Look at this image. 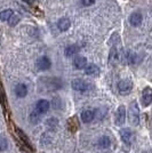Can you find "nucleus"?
<instances>
[{
    "label": "nucleus",
    "mask_w": 152,
    "mask_h": 153,
    "mask_svg": "<svg viewBox=\"0 0 152 153\" xmlns=\"http://www.w3.org/2000/svg\"><path fill=\"white\" fill-rule=\"evenodd\" d=\"M129 121L134 126L139 123V110L136 102H133L129 106Z\"/></svg>",
    "instance_id": "1"
},
{
    "label": "nucleus",
    "mask_w": 152,
    "mask_h": 153,
    "mask_svg": "<svg viewBox=\"0 0 152 153\" xmlns=\"http://www.w3.org/2000/svg\"><path fill=\"white\" fill-rule=\"evenodd\" d=\"M132 88H133V83L129 80H121L118 82V90L121 95H127L132 91Z\"/></svg>",
    "instance_id": "2"
},
{
    "label": "nucleus",
    "mask_w": 152,
    "mask_h": 153,
    "mask_svg": "<svg viewBox=\"0 0 152 153\" xmlns=\"http://www.w3.org/2000/svg\"><path fill=\"white\" fill-rule=\"evenodd\" d=\"M71 86L77 91H86V90L89 89V83L86 82L83 79H75V80H72Z\"/></svg>",
    "instance_id": "3"
},
{
    "label": "nucleus",
    "mask_w": 152,
    "mask_h": 153,
    "mask_svg": "<svg viewBox=\"0 0 152 153\" xmlns=\"http://www.w3.org/2000/svg\"><path fill=\"white\" fill-rule=\"evenodd\" d=\"M120 137L122 142L127 144V145H130L134 140V134L133 131L129 129V128H124L120 130Z\"/></svg>",
    "instance_id": "4"
},
{
    "label": "nucleus",
    "mask_w": 152,
    "mask_h": 153,
    "mask_svg": "<svg viewBox=\"0 0 152 153\" xmlns=\"http://www.w3.org/2000/svg\"><path fill=\"white\" fill-rule=\"evenodd\" d=\"M36 65H37L38 70L46 71V70H48V69H51V59L47 57V56H41V57H39L38 59H37Z\"/></svg>",
    "instance_id": "5"
},
{
    "label": "nucleus",
    "mask_w": 152,
    "mask_h": 153,
    "mask_svg": "<svg viewBox=\"0 0 152 153\" xmlns=\"http://www.w3.org/2000/svg\"><path fill=\"white\" fill-rule=\"evenodd\" d=\"M125 120H126V108L124 105H120L115 112V123L120 126V125H124Z\"/></svg>",
    "instance_id": "6"
},
{
    "label": "nucleus",
    "mask_w": 152,
    "mask_h": 153,
    "mask_svg": "<svg viewBox=\"0 0 152 153\" xmlns=\"http://www.w3.org/2000/svg\"><path fill=\"white\" fill-rule=\"evenodd\" d=\"M152 103V89L150 87H145L142 91V104L144 106H149Z\"/></svg>",
    "instance_id": "7"
},
{
    "label": "nucleus",
    "mask_w": 152,
    "mask_h": 153,
    "mask_svg": "<svg viewBox=\"0 0 152 153\" xmlns=\"http://www.w3.org/2000/svg\"><path fill=\"white\" fill-rule=\"evenodd\" d=\"M120 59H121L120 53L118 51L117 47H115V46H113V47L111 48L110 53H109V63L112 64V65H114V64L118 63Z\"/></svg>",
    "instance_id": "8"
},
{
    "label": "nucleus",
    "mask_w": 152,
    "mask_h": 153,
    "mask_svg": "<svg viewBox=\"0 0 152 153\" xmlns=\"http://www.w3.org/2000/svg\"><path fill=\"white\" fill-rule=\"evenodd\" d=\"M49 106H51V104L48 101H46V100H40L38 101L37 103V105H36V111L40 113V114H42V113H46L48 110H49Z\"/></svg>",
    "instance_id": "9"
},
{
    "label": "nucleus",
    "mask_w": 152,
    "mask_h": 153,
    "mask_svg": "<svg viewBox=\"0 0 152 153\" xmlns=\"http://www.w3.org/2000/svg\"><path fill=\"white\" fill-rule=\"evenodd\" d=\"M100 68L95 65V64H89L86 66V69H85V73L87 74V76H96L100 74Z\"/></svg>",
    "instance_id": "10"
},
{
    "label": "nucleus",
    "mask_w": 152,
    "mask_h": 153,
    "mask_svg": "<svg viewBox=\"0 0 152 153\" xmlns=\"http://www.w3.org/2000/svg\"><path fill=\"white\" fill-rule=\"evenodd\" d=\"M70 26H71V22L66 17H62L57 22V27H58L60 31H68L70 29Z\"/></svg>",
    "instance_id": "11"
},
{
    "label": "nucleus",
    "mask_w": 152,
    "mask_h": 153,
    "mask_svg": "<svg viewBox=\"0 0 152 153\" xmlns=\"http://www.w3.org/2000/svg\"><path fill=\"white\" fill-rule=\"evenodd\" d=\"M142 14L139 13V12H136V13H133L130 15V17H129V23L132 24L133 26H139L141 23H142Z\"/></svg>",
    "instance_id": "12"
},
{
    "label": "nucleus",
    "mask_w": 152,
    "mask_h": 153,
    "mask_svg": "<svg viewBox=\"0 0 152 153\" xmlns=\"http://www.w3.org/2000/svg\"><path fill=\"white\" fill-rule=\"evenodd\" d=\"M95 118V113L94 111H90V110H85L83 113H81V120H83L85 123H89L94 120Z\"/></svg>",
    "instance_id": "13"
},
{
    "label": "nucleus",
    "mask_w": 152,
    "mask_h": 153,
    "mask_svg": "<svg viewBox=\"0 0 152 153\" xmlns=\"http://www.w3.org/2000/svg\"><path fill=\"white\" fill-rule=\"evenodd\" d=\"M15 94L17 97L19 98H23V97H25L26 94H28V88H26V86L24 83H19L16 87H15Z\"/></svg>",
    "instance_id": "14"
},
{
    "label": "nucleus",
    "mask_w": 152,
    "mask_h": 153,
    "mask_svg": "<svg viewBox=\"0 0 152 153\" xmlns=\"http://www.w3.org/2000/svg\"><path fill=\"white\" fill-rule=\"evenodd\" d=\"M73 63H75V66H76L77 69L81 70V69H86V66H87V59H86V57H83V56H76Z\"/></svg>",
    "instance_id": "15"
},
{
    "label": "nucleus",
    "mask_w": 152,
    "mask_h": 153,
    "mask_svg": "<svg viewBox=\"0 0 152 153\" xmlns=\"http://www.w3.org/2000/svg\"><path fill=\"white\" fill-rule=\"evenodd\" d=\"M79 51V47L77 45H71V46H68L66 48H65V56L66 57H72V56H75L77 53Z\"/></svg>",
    "instance_id": "16"
},
{
    "label": "nucleus",
    "mask_w": 152,
    "mask_h": 153,
    "mask_svg": "<svg viewBox=\"0 0 152 153\" xmlns=\"http://www.w3.org/2000/svg\"><path fill=\"white\" fill-rule=\"evenodd\" d=\"M111 145V140L109 138L108 136H102L101 138L98 140V146L101 147V149H109Z\"/></svg>",
    "instance_id": "17"
},
{
    "label": "nucleus",
    "mask_w": 152,
    "mask_h": 153,
    "mask_svg": "<svg viewBox=\"0 0 152 153\" xmlns=\"http://www.w3.org/2000/svg\"><path fill=\"white\" fill-rule=\"evenodd\" d=\"M13 15H14V13L12 9H5V10H2V12L0 13V19H1V21H9Z\"/></svg>",
    "instance_id": "18"
},
{
    "label": "nucleus",
    "mask_w": 152,
    "mask_h": 153,
    "mask_svg": "<svg viewBox=\"0 0 152 153\" xmlns=\"http://www.w3.org/2000/svg\"><path fill=\"white\" fill-rule=\"evenodd\" d=\"M17 133H19V136L21 137V140H23V143L25 144L26 146H29V149H30V150H32L31 145H30V142H29V140H28V137L24 135V133H23L22 130H19V129H17Z\"/></svg>",
    "instance_id": "19"
},
{
    "label": "nucleus",
    "mask_w": 152,
    "mask_h": 153,
    "mask_svg": "<svg viewBox=\"0 0 152 153\" xmlns=\"http://www.w3.org/2000/svg\"><path fill=\"white\" fill-rule=\"evenodd\" d=\"M8 147V143H7V140L4 137V136H0V151H5Z\"/></svg>",
    "instance_id": "20"
},
{
    "label": "nucleus",
    "mask_w": 152,
    "mask_h": 153,
    "mask_svg": "<svg viewBox=\"0 0 152 153\" xmlns=\"http://www.w3.org/2000/svg\"><path fill=\"white\" fill-rule=\"evenodd\" d=\"M40 113H38L37 111H34V112H32L31 115H30V120H31L32 123H37V122L40 120Z\"/></svg>",
    "instance_id": "21"
},
{
    "label": "nucleus",
    "mask_w": 152,
    "mask_h": 153,
    "mask_svg": "<svg viewBox=\"0 0 152 153\" xmlns=\"http://www.w3.org/2000/svg\"><path fill=\"white\" fill-rule=\"evenodd\" d=\"M19 22V16H16V15H13L12 17H10V19L8 21V24L10 26H15L17 23Z\"/></svg>",
    "instance_id": "22"
},
{
    "label": "nucleus",
    "mask_w": 152,
    "mask_h": 153,
    "mask_svg": "<svg viewBox=\"0 0 152 153\" xmlns=\"http://www.w3.org/2000/svg\"><path fill=\"white\" fill-rule=\"evenodd\" d=\"M57 123H58V120H57L56 118H51V119L47 121V125L51 128H55L57 126Z\"/></svg>",
    "instance_id": "23"
},
{
    "label": "nucleus",
    "mask_w": 152,
    "mask_h": 153,
    "mask_svg": "<svg viewBox=\"0 0 152 153\" xmlns=\"http://www.w3.org/2000/svg\"><path fill=\"white\" fill-rule=\"evenodd\" d=\"M81 4L86 7L92 6V5H94V4H95V0H81Z\"/></svg>",
    "instance_id": "24"
},
{
    "label": "nucleus",
    "mask_w": 152,
    "mask_h": 153,
    "mask_svg": "<svg viewBox=\"0 0 152 153\" xmlns=\"http://www.w3.org/2000/svg\"><path fill=\"white\" fill-rule=\"evenodd\" d=\"M24 2H26V4H29V5H34L36 2H37V0H23Z\"/></svg>",
    "instance_id": "25"
},
{
    "label": "nucleus",
    "mask_w": 152,
    "mask_h": 153,
    "mask_svg": "<svg viewBox=\"0 0 152 153\" xmlns=\"http://www.w3.org/2000/svg\"><path fill=\"white\" fill-rule=\"evenodd\" d=\"M0 45H1V37H0Z\"/></svg>",
    "instance_id": "26"
}]
</instances>
